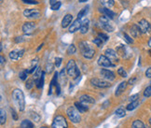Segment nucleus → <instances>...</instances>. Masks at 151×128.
<instances>
[{
	"label": "nucleus",
	"mask_w": 151,
	"mask_h": 128,
	"mask_svg": "<svg viewBox=\"0 0 151 128\" xmlns=\"http://www.w3.org/2000/svg\"><path fill=\"white\" fill-rule=\"evenodd\" d=\"M12 98L20 111H24L25 108V99L22 91L20 89H15L12 92Z\"/></svg>",
	"instance_id": "f257e3e1"
},
{
	"label": "nucleus",
	"mask_w": 151,
	"mask_h": 128,
	"mask_svg": "<svg viewBox=\"0 0 151 128\" xmlns=\"http://www.w3.org/2000/svg\"><path fill=\"white\" fill-rule=\"evenodd\" d=\"M79 49L81 51V54L86 58V59H91L95 54L94 49H92L91 46L86 41H81L79 43Z\"/></svg>",
	"instance_id": "f03ea898"
},
{
	"label": "nucleus",
	"mask_w": 151,
	"mask_h": 128,
	"mask_svg": "<svg viewBox=\"0 0 151 128\" xmlns=\"http://www.w3.org/2000/svg\"><path fill=\"white\" fill-rule=\"evenodd\" d=\"M66 72L70 77H73L75 79L80 78V71H79V69L77 67L75 60H73V59L68 61L67 66H66Z\"/></svg>",
	"instance_id": "7ed1b4c3"
},
{
	"label": "nucleus",
	"mask_w": 151,
	"mask_h": 128,
	"mask_svg": "<svg viewBox=\"0 0 151 128\" xmlns=\"http://www.w3.org/2000/svg\"><path fill=\"white\" fill-rule=\"evenodd\" d=\"M79 113L80 112L77 108H76V107H70V108H68L66 110V114L68 116L69 120H70L72 123H75V124L79 123L80 120H81Z\"/></svg>",
	"instance_id": "20e7f679"
},
{
	"label": "nucleus",
	"mask_w": 151,
	"mask_h": 128,
	"mask_svg": "<svg viewBox=\"0 0 151 128\" xmlns=\"http://www.w3.org/2000/svg\"><path fill=\"white\" fill-rule=\"evenodd\" d=\"M52 128H68L67 121L62 115H58L52 121Z\"/></svg>",
	"instance_id": "39448f33"
},
{
	"label": "nucleus",
	"mask_w": 151,
	"mask_h": 128,
	"mask_svg": "<svg viewBox=\"0 0 151 128\" xmlns=\"http://www.w3.org/2000/svg\"><path fill=\"white\" fill-rule=\"evenodd\" d=\"M99 22H100V25L102 26L103 29H104L107 32H113L114 31V26L110 24L109 22V18H107V17L106 15L104 16H100L99 18Z\"/></svg>",
	"instance_id": "423d86ee"
},
{
	"label": "nucleus",
	"mask_w": 151,
	"mask_h": 128,
	"mask_svg": "<svg viewBox=\"0 0 151 128\" xmlns=\"http://www.w3.org/2000/svg\"><path fill=\"white\" fill-rule=\"evenodd\" d=\"M91 83L92 86H95L97 88H108L110 87V84L107 80H100L97 78H93L91 80Z\"/></svg>",
	"instance_id": "0eeeda50"
},
{
	"label": "nucleus",
	"mask_w": 151,
	"mask_h": 128,
	"mask_svg": "<svg viewBox=\"0 0 151 128\" xmlns=\"http://www.w3.org/2000/svg\"><path fill=\"white\" fill-rule=\"evenodd\" d=\"M98 65L103 67H115L114 64H112V61L109 60L108 58L106 55H100L99 58H98Z\"/></svg>",
	"instance_id": "6e6552de"
},
{
	"label": "nucleus",
	"mask_w": 151,
	"mask_h": 128,
	"mask_svg": "<svg viewBox=\"0 0 151 128\" xmlns=\"http://www.w3.org/2000/svg\"><path fill=\"white\" fill-rule=\"evenodd\" d=\"M138 26L140 28L142 34H147L151 31V25L146 19H142L141 21H139Z\"/></svg>",
	"instance_id": "1a4fd4ad"
},
{
	"label": "nucleus",
	"mask_w": 151,
	"mask_h": 128,
	"mask_svg": "<svg viewBox=\"0 0 151 128\" xmlns=\"http://www.w3.org/2000/svg\"><path fill=\"white\" fill-rule=\"evenodd\" d=\"M24 16L29 19H37L40 17V12L37 9H26L24 11Z\"/></svg>",
	"instance_id": "9d476101"
},
{
	"label": "nucleus",
	"mask_w": 151,
	"mask_h": 128,
	"mask_svg": "<svg viewBox=\"0 0 151 128\" xmlns=\"http://www.w3.org/2000/svg\"><path fill=\"white\" fill-rule=\"evenodd\" d=\"M36 29V24L33 22H26L22 25V32L25 35H31Z\"/></svg>",
	"instance_id": "9b49d317"
},
{
	"label": "nucleus",
	"mask_w": 151,
	"mask_h": 128,
	"mask_svg": "<svg viewBox=\"0 0 151 128\" xmlns=\"http://www.w3.org/2000/svg\"><path fill=\"white\" fill-rule=\"evenodd\" d=\"M100 74H101V76L107 81H112L115 80L114 72H112L111 70H108V69H102L100 71Z\"/></svg>",
	"instance_id": "f8f14e48"
},
{
	"label": "nucleus",
	"mask_w": 151,
	"mask_h": 128,
	"mask_svg": "<svg viewBox=\"0 0 151 128\" xmlns=\"http://www.w3.org/2000/svg\"><path fill=\"white\" fill-rule=\"evenodd\" d=\"M104 55H106L109 60L114 61V62H119V58H118V52L115 51L112 49H107L104 51Z\"/></svg>",
	"instance_id": "ddd939ff"
},
{
	"label": "nucleus",
	"mask_w": 151,
	"mask_h": 128,
	"mask_svg": "<svg viewBox=\"0 0 151 128\" xmlns=\"http://www.w3.org/2000/svg\"><path fill=\"white\" fill-rule=\"evenodd\" d=\"M24 51H24V49L18 50V51H11L9 52V58H10L11 60H18L19 58H21L22 55H24Z\"/></svg>",
	"instance_id": "4468645a"
},
{
	"label": "nucleus",
	"mask_w": 151,
	"mask_h": 128,
	"mask_svg": "<svg viewBox=\"0 0 151 128\" xmlns=\"http://www.w3.org/2000/svg\"><path fill=\"white\" fill-rule=\"evenodd\" d=\"M80 27H81V21L79 19H77L72 22L70 26H69V32H70L71 34L75 33L78 30H79Z\"/></svg>",
	"instance_id": "2eb2a0df"
},
{
	"label": "nucleus",
	"mask_w": 151,
	"mask_h": 128,
	"mask_svg": "<svg viewBox=\"0 0 151 128\" xmlns=\"http://www.w3.org/2000/svg\"><path fill=\"white\" fill-rule=\"evenodd\" d=\"M73 21V16L71 14H66L62 20V27L63 28H66L68 26L71 25V22Z\"/></svg>",
	"instance_id": "dca6fc26"
},
{
	"label": "nucleus",
	"mask_w": 151,
	"mask_h": 128,
	"mask_svg": "<svg viewBox=\"0 0 151 128\" xmlns=\"http://www.w3.org/2000/svg\"><path fill=\"white\" fill-rule=\"evenodd\" d=\"M79 101L83 104H94L95 103V100L94 98L91 96V95H83L79 97Z\"/></svg>",
	"instance_id": "f3484780"
},
{
	"label": "nucleus",
	"mask_w": 151,
	"mask_h": 128,
	"mask_svg": "<svg viewBox=\"0 0 151 128\" xmlns=\"http://www.w3.org/2000/svg\"><path fill=\"white\" fill-rule=\"evenodd\" d=\"M127 84H128V82H126V81H122V82H120L119 84V86H118L117 90H116V92H115V95L116 96H119L121 94H122V93L127 88Z\"/></svg>",
	"instance_id": "a211bd4d"
},
{
	"label": "nucleus",
	"mask_w": 151,
	"mask_h": 128,
	"mask_svg": "<svg viewBox=\"0 0 151 128\" xmlns=\"http://www.w3.org/2000/svg\"><path fill=\"white\" fill-rule=\"evenodd\" d=\"M131 34H132V37L134 38H138L142 34L140 28H139V26H138V25H132V27H131Z\"/></svg>",
	"instance_id": "6ab92c4d"
},
{
	"label": "nucleus",
	"mask_w": 151,
	"mask_h": 128,
	"mask_svg": "<svg viewBox=\"0 0 151 128\" xmlns=\"http://www.w3.org/2000/svg\"><path fill=\"white\" fill-rule=\"evenodd\" d=\"M89 30V20L88 19H85L81 22V27L79 29L80 33L82 35H85Z\"/></svg>",
	"instance_id": "aec40b11"
},
{
	"label": "nucleus",
	"mask_w": 151,
	"mask_h": 128,
	"mask_svg": "<svg viewBox=\"0 0 151 128\" xmlns=\"http://www.w3.org/2000/svg\"><path fill=\"white\" fill-rule=\"evenodd\" d=\"M75 107L80 113H84L89 109L88 106H86L85 104L81 103V102H75Z\"/></svg>",
	"instance_id": "412c9836"
},
{
	"label": "nucleus",
	"mask_w": 151,
	"mask_h": 128,
	"mask_svg": "<svg viewBox=\"0 0 151 128\" xmlns=\"http://www.w3.org/2000/svg\"><path fill=\"white\" fill-rule=\"evenodd\" d=\"M58 72H55L54 73V76L52 78L51 81H50V90H49V95H51L52 94V88H53V86H57L58 82H57V80H58Z\"/></svg>",
	"instance_id": "4be33fe9"
},
{
	"label": "nucleus",
	"mask_w": 151,
	"mask_h": 128,
	"mask_svg": "<svg viewBox=\"0 0 151 128\" xmlns=\"http://www.w3.org/2000/svg\"><path fill=\"white\" fill-rule=\"evenodd\" d=\"M101 11H103V13L106 15L107 18H109V19H114V17L116 15L114 11H112L111 9H109L108 8H103L101 9Z\"/></svg>",
	"instance_id": "5701e85b"
},
{
	"label": "nucleus",
	"mask_w": 151,
	"mask_h": 128,
	"mask_svg": "<svg viewBox=\"0 0 151 128\" xmlns=\"http://www.w3.org/2000/svg\"><path fill=\"white\" fill-rule=\"evenodd\" d=\"M100 2L103 6H104L106 8H111L114 6L115 4V1L114 0H100Z\"/></svg>",
	"instance_id": "b1692460"
},
{
	"label": "nucleus",
	"mask_w": 151,
	"mask_h": 128,
	"mask_svg": "<svg viewBox=\"0 0 151 128\" xmlns=\"http://www.w3.org/2000/svg\"><path fill=\"white\" fill-rule=\"evenodd\" d=\"M21 128H34V124L31 121L24 120V121H22V123L21 124Z\"/></svg>",
	"instance_id": "393cba45"
},
{
	"label": "nucleus",
	"mask_w": 151,
	"mask_h": 128,
	"mask_svg": "<svg viewBox=\"0 0 151 128\" xmlns=\"http://www.w3.org/2000/svg\"><path fill=\"white\" fill-rule=\"evenodd\" d=\"M6 121H7V113L4 109H1L0 110V124H1V125L6 123Z\"/></svg>",
	"instance_id": "a878e982"
},
{
	"label": "nucleus",
	"mask_w": 151,
	"mask_h": 128,
	"mask_svg": "<svg viewBox=\"0 0 151 128\" xmlns=\"http://www.w3.org/2000/svg\"><path fill=\"white\" fill-rule=\"evenodd\" d=\"M138 105H139V100H136V101H133V102H131L129 105L127 106V109L128 110H130V111H132V110H133L134 108H136L138 107Z\"/></svg>",
	"instance_id": "bb28decb"
},
{
	"label": "nucleus",
	"mask_w": 151,
	"mask_h": 128,
	"mask_svg": "<svg viewBox=\"0 0 151 128\" xmlns=\"http://www.w3.org/2000/svg\"><path fill=\"white\" fill-rule=\"evenodd\" d=\"M116 116H118L119 118H122L124 117V116L126 115V111H125V109L123 108H118L117 110H116Z\"/></svg>",
	"instance_id": "cd10ccee"
},
{
	"label": "nucleus",
	"mask_w": 151,
	"mask_h": 128,
	"mask_svg": "<svg viewBox=\"0 0 151 128\" xmlns=\"http://www.w3.org/2000/svg\"><path fill=\"white\" fill-rule=\"evenodd\" d=\"M132 128H146L143 121L140 120H136L132 123Z\"/></svg>",
	"instance_id": "c85d7f7f"
},
{
	"label": "nucleus",
	"mask_w": 151,
	"mask_h": 128,
	"mask_svg": "<svg viewBox=\"0 0 151 128\" xmlns=\"http://www.w3.org/2000/svg\"><path fill=\"white\" fill-rule=\"evenodd\" d=\"M44 75H45V72H43V73H42L41 78L39 79V80L37 81V82H36V85H37V87L38 89H41L42 87H43V85H44V79H45Z\"/></svg>",
	"instance_id": "c756f323"
},
{
	"label": "nucleus",
	"mask_w": 151,
	"mask_h": 128,
	"mask_svg": "<svg viewBox=\"0 0 151 128\" xmlns=\"http://www.w3.org/2000/svg\"><path fill=\"white\" fill-rule=\"evenodd\" d=\"M88 12V7H85V8H83L82 9H81L79 12H78V19H79V20H81L83 18V17L86 15V13Z\"/></svg>",
	"instance_id": "7c9ffc66"
},
{
	"label": "nucleus",
	"mask_w": 151,
	"mask_h": 128,
	"mask_svg": "<svg viewBox=\"0 0 151 128\" xmlns=\"http://www.w3.org/2000/svg\"><path fill=\"white\" fill-rule=\"evenodd\" d=\"M76 51H77V49H76V46L74 44H71V45L68 46L67 51H66L67 54H69V55H70V54H76Z\"/></svg>",
	"instance_id": "2f4dec72"
},
{
	"label": "nucleus",
	"mask_w": 151,
	"mask_h": 128,
	"mask_svg": "<svg viewBox=\"0 0 151 128\" xmlns=\"http://www.w3.org/2000/svg\"><path fill=\"white\" fill-rule=\"evenodd\" d=\"M117 52L118 54H119L122 57H125V54H126V50H125V47L123 45H120L118 47L117 49Z\"/></svg>",
	"instance_id": "473e14b6"
},
{
	"label": "nucleus",
	"mask_w": 151,
	"mask_h": 128,
	"mask_svg": "<svg viewBox=\"0 0 151 128\" xmlns=\"http://www.w3.org/2000/svg\"><path fill=\"white\" fill-rule=\"evenodd\" d=\"M29 71L28 70H22V72H20L19 74V77L22 80H25L27 79V75H28Z\"/></svg>",
	"instance_id": "72a5a7b5"
},
{
	"label": "nucleus",
	"mask_w": 151,
	"mask_h": 128,
	"mask_svg": "<svg viewBox=\"0 0 151 128\" xmlns=\"http://www.w3.org/2000/svg\"><path fill=\"white\" fill-rule=\"evenodd\" d=\"M118 74L119 75L120 77H122V78H126V77L128 76L127 72L124 70V68H123V67H119V68L118 69Z\"/></svg>",
	"instance_id": "f704fd0d"
},
{
	"label": "nucleus",
	"mask_w": 151,
	"mask_h": 128,
	"mask_svg": "<svg viewBox=\"0 0 151 128\" xmlns=\"http://www.w3.org/2000/svg\"><path fill=\"white\" fill-rule=\"evenodd\" d=\"M61 6H62V3L60 2V1H57L55 4H53V5H51L50 6V9H52V10H58L60 8H61Z\"/></svg>",
	"instance_id": "c9c22d12"
},
{
	"label": "nucleus",
	"mask_w": 151,
	"mask_h": 128,
	"mask_svg": "<svg viewBox=\"0 0 151 128\" xmlns=\"http://www.w3.org/2000/svg\"><path fill=\"white\" fill-rule=\"evenodd\" d=\"M144 96L145 97H150L151 96V86L147 87L144 91Z\"/></svg>",
	"instance_id": "e433bc0d"
},
{
	"label": "nucleus",
	"mask_w": 151,
	"mask_h": 128,
	"mask_svg": "<svg viewBox=\"0 0 151 128\" xmlns=\"http://www.w3.org/2000/svg\"><path fill=\"white\" fill-rule=\"evenodd\" d=\"M92 42H93L96 46H98V47H101L102 46V44H103V40L101 39V38H94L93 40H92Z\"/></svg>",
	"instance_id": "4c0bfd02"
},
{
	"label": "nucleus",
	"mask_w": 151,
	"mask_h": 128,
	"mask_svg": "<svg viewBox=\"0 0 151 128\" xmlns=\"http://www.w3.org/2000/svg\"><path fill=\"white\" fill-rule=\"evenodd\" d=\"M98 38H101V39L103 40V41H107L108 38H109L107 35L104 34V33H99V34H98Z\"/></svg>",
	"instance_id": "58836bf2"
},
{
	"label": "nucleus",
	"mask_w": 151,
	"mask_h": 128,
	"mask_svg": "<svg viewBox=\"0 0 151 128\" xmlns=\"http://www.w3.org/2000/svg\"><path fill=\"white\" fill-rule=\"evenodd\" d=\"M33 85H34V80H28L25 84V87L27 90H30V89H32Z\"/></svg>",
	"instance_id": "ea45409f"
},
{
	"label": "nucleus",
	"mask_w": 151,
	"mask_h": 128,
	"mask_svg": "<svg viewBox=\"0 0 151 128\" xmlns=\"http://www.w3.org/2000/svg\"><path fill=\"white\" fill-rule=\"evenodd\" d=\"M22 3L27 4V5H37L38 2L36 1V0H22Z\"/></svg>",
	"instance_id": "a19ab883"
},
{
	"label": "nucleus",
	"mask_w": 151,
	"mask_h": 128,
	"mask_svg": "<svg viewBox=\"0 0 151 128\" xmlns=\"http://www.w3.org/2000/svg\"><path fill=\"white\" fill-rule=\"evenodd\" d=\"M123 36H124L125 40H126V41H127L128 43H129V44H131V43H132V42H133V39H132V38H131V37H130L128 34L124 33V34H123Z\"/></svg>",
	"instance_id": "79ce46f5"
},
{
	"label": "nucleus",
	"mask_w": 151,
	"mask_h": 128,
	"mask_svg": "<svg viewBox=\"0 0 151 128\" xmlns=\"http://www.w3.org/2000/svg\"><path fill=\"white\" fill-rule=\"evenodd\" d=\"M62 60H63V59H62L61 57H57V58H55V63H54V65H55L56 67H59L61 66Z\"/></svg>",
	"instance_id": "37998d69"
},
{
	"label": "nucleus",
	"mask_w": 151,
	"mask_h": 128,
	"mask_svg": "<svg viewBox=\"0 0 151 128\" xmlns=\"http://www.w3.org/2000/svg\"><path fill=\"white\" fill-rule=\"evenodd\" d=\"M138 97H139V95H132L131 97H130V102H133V101H136V100H138Z\"/></svg>",
	"instance_id": "c03bdc74"
},
{
	"label": "nucleus",
	"mask_w": 151,
	"mask_h": 128,
	"mask_svg": "<svg viewBox=\"0 0 151 128\" xmlns=\"http://www.w3.org/2000/svg\"><path fill=\"white\" fill-rule=\"evenodd\" d=\"M11 115H12V117H13V120L14 121H17L18 120V116H17V113L16 111L13 109V108H11Z\"/></svg>",
	"instance_id": "a18cd8bd"
},
{
	"label": "nucleus",
	"mask_w": 151,
	"mask_h": 128,
	"mask_svg": "<svg viewBox=\"0 0 151 128\" xmlns=\"http://www.w3.org/2000/svg\"><path fill=\"white\" fill-rule=\"evenodd\" d=\"M46 67H47V69H46V70H47V72H50V73L52 70H53V65H52V64H50V65L48 64Z\"/></svg>",
	"instance_id": "49530a36"
},
{
	"label": "nucleus",
	"mask_w": 151,
	"mask_h": 128,
	"mask_svg": "<svg viewBox=\"0 0 151 128\" xmlns=\"http://www.w3.org/2000/svg\"><path fill=\"white\" fill-rule=\"evenodd\" d=\"M146 76H147V78H151V67H148V68L147 69V71H146Z\"/></svg>",
	"instance_id": "de8ad7c7"
},
{
	"label": "nucleus",
	"mask_w": 151,
	"mask_h": 128,
	"mask_svg": "<svg viewBox=\"0 0 151 128\" xmlns=\"http://www.w3.org/2000/svg\"><path fill=\"white\" fill-rule=\"evenodd\" d=\"M56 94H57V95H59L61 94V87H60L59 83H58L57 86H56Z\"/></svg>",
	"instance_id": "09e8293b"
},
{
	"label": "nucleus",
	"mask_w": 151,
	"mask_h": 128,
	"mask_svg": "<svg viewBox=\"0 0 151 128\" xmlns=\"http://www.w3.org/2000/svg\"><path fill=\"white\" fill-rule=\"evenodd\" d=\"M135 81H136V78H132V79H130V80H129V81H128V83L132 85V84L134 83Z\"/></svg>",
	"instance_id": "8fccbe9b"
},
{
	"label": "nucleus",
	"mask_w": 151,
	"mask_h": 128,
	"mask_svg": "<svg viewBox=\"0 0 151 128\" xmlns=\"http://www.w3.org/2000/svg\"><path fill=\"white\" fill-rule=\"evenodd\" d=\"M0 60H1V67H3V66H4V64H5V62H6L5 57H4L3 55H1V56H0Z\"/></svg>",
	"instance_id": "3c124183"
},
{
	"label": "nucleus",
	"mask_w": 151,
	"mask_h": 128,
	"mask_svg": "<svg viewBox=\"0 0 151 128\" xmlns=\"http://www.w3.org/2000/svg\"><path fill=\"white\" fill-rule=\"evenodd\" d=\"M22 37H17L15 38V42L16 43H19V42H22Z\"/></svg>",
	"instance_id": "603ef678"
},
{
	"label": "nucleus",
	"mask_w": 151,
	"mask_h": 128,
	"mask_svg": "<svg viewBox=\"0 0 151 128\" xmlns=\"http://www.w3.org/2000/svg\"><path fill=\"white\" fill-rule=\"evenodd\" d=\"M65 71H66V68H63V69H62V71H61V73H60L61 76H63V75L65 74Z\"/></svg>",
	"instance_id": "864d4df0"
},
{
	"label": "nucleus",
	"mask_w": 151,
	"mask_h": 128,
	"mask_svg": "<svg viewBox=\"0 0 151 128\" xmlns=\"http://www.w3.org/2000/svg\"><path fill=\"white\" fill-rule=\"evenodd\" d=\"M57 2V0H50V6L51 5H53V4H55Z\"/></svg>",
	"instance_id": "5fc2aeb1"
},
{
	"label": "nucleus",
	"mask_w": 151,
	"mask_h": 128,
	"mask_svg": "<svg viewBox=\"0 0 151 128\" xmlns=\"http://www.w3.org/2000/svg\"><path fill=\"white\" fill-rule=\"evenodd\" d=\"M88 0H78V2L79 3H84V2H87Z\"/></svg>",
	"instance_id": "6e6d98bb"
},
{
	"label": "nucleus",
	"mask_w": 151,
	"mask_h": 128,
	"mask_svg": "<svg viewBox=\"0 0 151 128\" xmlns=\"http://www.w3.org/2000/svg\"><path fill=\"white\" fill-rule=\"evenodd\" d=\"M42 47H43V44H40V45H39V47L37 48V51H39L40 49H41Z\"/></svg>",
	"instance_id": "4d7b16f0"
},
{
	"label": "nucleus",
	"mask_w": 151,
	"mask_h": 128,
	"mask_svg": "<svg viewBox=\"0 0 151 128\" xmlns=\"http://www.w3.org/2000/svg\"><path fill=\"white\" fill-rule=\"evenodd\" d=\"M148 46L151 48V38H149V40H148Z\"/></svg>",
	"instance_id": "13d9d810"
},
{
	"label": "nucleus",
	"mask_w": 151,
	"mask_h": 128,
	"mask_svg": "<svg viewBox=\"0 0 151 128\" xmlns=\"http://www.w3.org/2000/svg\"><path fill=\"white\" fill-rule=\"evenodd\" d=\"M148 54H149V55L151 56V50H149V51H148Z\"/></svg>",
	"instance_id": "bf43d9fd"
},
{
	"label": "nucleus",
	"mask_w": 151,
	"mask_h": 128,
	"mask_svg": "<svg viewBox=\"0 0 151 128\" xmlns=\"http://www.w3.org/2000/svg\"><path fill=\"white\" fill-rule=\"evenodd\" d=\"M149 124H150V125H151V118L149 119Z\"/></svg>",
	"instance_id": "052dcab7"
},
{
	"label": "nucleus",
	"mask_w": 151,
	"mask_h": 128,
	"mask_svg": "<svg viewBox=\"0 0 151 128\" xmlns=\"http://www.w3.org/2000/svg\"><path fill=\"white\" fill-rule=\"evenodd\" d=\"M40 128H48V127H46V126H42V127H40Z\"/></svg>",
	"instance_id": "680f3d73"
}]
</instances>
